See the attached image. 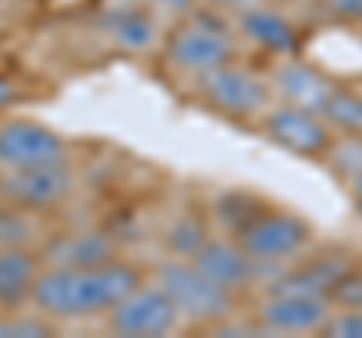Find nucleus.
I'll list each match as a JSON object with an SVG mask.
<instances>
[{
  "label": "nucleus",
  "instance_id": "5",
  "mask_svg": "<svg viewBox=\"0 0 362 338\" xmlns=\"http://www.w3.org/2000/svg\"><path fill=\"white\" fill-rule=\"evenodd\" d=\"M263 133L281 145L284 151H293L299 157H329L335 145V130L326 124L320 112L278 103L263 112Z\"/></svg>",
  "mask_w": 362,
  "mask_h": 338
},
{
  "label": "nucleus",
  "instance_id": "13",
  "mask_svg": "<svg viewBox=\"0 0 362 338\" xmlns=\"http://www.w3.org/2000/svg\"><path fill=\"white\" fill-rule=\"evenodd\" d=\"M335 82L326 73L305 61H287L278 66L275 78H272V91L281 97V103H293L311 112H323L326 100L332 97Z\"/></svg>",
  "mask_w": 362,
  "mask_h": 338
},
{
  "label": "nucleus",
  "instance_id": "19",
  "mask_svg": "<svg viewBox=\"0 0 362 338\" xmlns=\"http://www.w3.org/2000/svg\"><path fill=\"white\" fill-rule=\"evenodd\" d=\"M112 33L121 46L127 49H145L151 42V21L139 13H118L112 16Z\"/></svg>",
  "mask_w": 362,
  "mask_h": 338
},
{
  "label": "nucleus",
  "instance_id": "1",
  "mask_svg": "<svg viewBox=\"0 0 362 338\" xmlns=\"http://www.w3.org/2000/svg\"><path fill=\"white\" fill-rule=\"evenodd\" d=\"M139 284V269L121 260L94 266H42L30 302L49 320H82L109 314Z\"/></svg>",
  "mask_w": 362,
  "mask_h": 338
},
{
  "label": "nucleus",
  "instance_id": "14",
  "mask_svg": "<svg viewBox=\"0 0 362 338\" xmlns=\"http://www.w3.org/2000/svg\"><path fill=\"white\" fill-rule=\"evenodd\" d=\"M40 254L45 266H94V263L115 260V242L106 233L88 230V233L58 235Z\"/></svg>",
  "mask_w": 362,
  "mask_h": 338
},
{
  "label": "nucleus",
  "instance_id": "3",
  "mask_svg": "<svg viewBox=\"0 0 362 338\" xmlns=\"http://www.w3.org/2000/svg\"><path fill=\"white\" fill-rule=\"evenodd\" d=\"M199 94L226 118H259L272 106L269 82L233 61L199 73Z\"/></svg>",
  "mask_w": 362,
  "mask_h": 338
},
{
  "label": "nucleus",
  "instance_id": "21",
  "mask_svg": "<svg viewBox=\"0 0 362 338\" xmlns=\"http://www.w3.org/2000/svg\"><path fill=\"white\" fill-rule=\"evenodd\" d=\"M335 308H356L362 311V269H350V272L338 281L329 293Z\"/></svg>",
  "mask_w": 362,
  "mask_h": 338
},
{
  "label": "nucleus",
  "instance_id": "25",
  "mask_svg": "<svg viewBox=\"0 0 362 338\" xmlns=\"http://www.w3.org/2000/svg\"><path fill=\"white\" fill-rule=\"evenodd\" d=\"M157 6H163V9H173V13H187L190 6L197 4V0H154Z\"/></svg>",
  "mask_w": 362,
  "mask_h": 338
},
{
  "label": "nucleus",
  "instance_id": "22",
  "mask_svg": "<svg viewBox=\"0 0 362 338\" xmlns=\"http://www.w3.org/2000/svg\"><path fill=\"white\" fill-rule=\"evenodd\" d=\"M323 335L332 338H362V311L356 308H335L323 326Z\"/></svg>",
  "mask_w": 362,
  "mask_h": 338
},
{
  "label": "nucleus",
  "instance_id": "20",
  "mask_svg": "<svg viewBox=\"0 0 362 338\" xmlns=\"http://www.w3.org/2000/svg\"><path fill=\"white\" fill-rule=\"evenodd\" d=\"M54 332V320L49 317H18V314L13 311V317L0 320V338L4 335H18V338H42V335H52Z\"/></svg>",
  "mask_w": 362,
  "mask_h": 338
},
{
  "label": "nucleus",
  "instance_id": "9",
  "mask_svg": "<svg viewBox=\"0 0 362 338\" xmlns=\"http://www.w3.org/2000/svg\"><path fill=\"white\" fill-rule=\"evenodd\" d=\"M332 311L335 305L329 296H314V293H266V299L257 308V323L263 332L311 335V332H323Z\"/></svg>",
  "mask_w": 362,
  "mask_h": 338
},
{
  "label": "nucleus",
  "instance_id": "8",
  "mask_svg": "<svg viewBox=\"0 0 362 338\" xmlns=\"http://www.w3.org/2000/svg\"><path fill=\"white\" fill-rule=\"evenodd\" d=\"M66 161V142L61 133L40 121L13 118L0 124V169H28Z\"/></svg>",
  "mask_w": 362,
  "mask_h": 338
},
{
  "label": "nucleus",
  "instance_id": "24",
  "mask_svg": "<svg viewBox=\"0 0 362 338\" xmlns=\"http://www.w3.org/2000/svg\"><path fill=\"white\" fill-rule=\"evenodd\" d=\"M16 97H18L16 85L9 82V78H4V76H0V112H6L9 106H13V103H16Z\"/></svg>",
  "mask_w": 362,
  "mask_h": 338
},
{
  "label": "nucleus",
  "instance_id": "7",
  "mask_svg": "<svg viewBox=\"0 0 362 338\" xmlns=\"http://www.w3.org/2000/svg\"><path fill=\"white\" fill-rule=\"evenodd\" d=\"M181 323L173 299L157 284H139L109 311V330L127 338H160Z\"/></svg>",
  "mask_w": 362,
  "mask_h": 338
},
{
  "label": "nucleus",
  "instance_id": "15",
  "mask_svg": "<svg viewBox=\"0 0 362 338\" xmlns=\"http://www.w3.org/2000/svg\"><path fill=\"white\" fill-rule=\"evenodd\" d=\"M350 260L329 257V260H314L299 269H290L287 275L272 281L266 293H314V296H329L332 287L350 272Z\"/></svg>",
  "mask_w": 362,
  "mask_h": 338
},
{
  "label": "nucleus",
  "instance_id": "26",
  "mask_svg": "<svg viewBox=\"0 0 362 338\" xmlns=\"http://www.w3.org/2000/svg\"><path fill=\"white\" fill-rule=\"evenodd\" d=\"M218 6H230V9H247V6H257L259 0H211Z\"/></svg>",
  "mask_w": 362,
  "mask_h": 338
},
{
  "label": "nucleus",
  "instance_id": "23",
  "mask_svg": "<svg viewBox=\"0 0 362 338\" xmlns=\"http://www.w3.org/2000/svg\"><path fill=\"white\" fill-rule=\"evenodd\" d=\"M350 199H354V209L362 221V169H356V173L350 175Z\"/></svg>",
  "mask_w": 362,
  "mask_h": 338
},
{
  "label": "nucleus",
  "instance_id": "12",
  "mask_svg": "<svg viewBox=\"0 0 362 338\" xmlns=\"http://www.w3.org/2000/svg\"><path fill=\"white\" fill-rule=\"evenodd\" d=\"M42 254L25 245H0V308L18 311L30 302L42 272Z\"/></svg>",
  "mask_w": 362,
  "mask_h": 338
},
{
  "label": "nucleus",
  "instance_id": "10",
  "mask_svg": "<svg viewBox=\"0 0 362 338\" xmlns=\"http://www.w3.org/2000/svg\"><path fill=\"white\" fill-rule=\"evenodd\" d=\"M166 58L185 73H206L221 64H230L235 46L230 33H223L214 25H178L166 37Z\"/></svg>",
  "mask_w": 362,
  "mask_h": 338
},
{
  "label": "nucleus",
  "instance_id": "17",
  "mask_svg": "<svg viewBox=\"0 0 362 338\" xmlns=\"http://www.w3.org/2000/svg\"><path fill=\"white\" fill-rule=\"evenodd\" d=\"M320 115L335 133H344L347 139H362V91L335 88Z\"/></svg>",
  "mask_w": 362,
  "mask_h": 338
},
{
  "label": "nucleus",
  "instance_id": "18",
  "mask_svg": "<svg viewBox=\"0 0 362 338\" xmlns=\"http://www.w3.org/2000/svg\"><path fill=\"white\" fill-rule=\"evenodd\" d=\"M206 239H209L206 223L194 215H181L166 233V247L173 251V257H185L187 260V257H194V251Z\"/></svg>",
  "mask_w": 362,
  "mask_h": 338
},
{
  "label": "nucleus",
  "instance_id": "2",
  "mask_svg": "<svg viewBox=\"0 0 362 338\" xmlns=\"http://www.w3.org/2000/svg\"><path fill=\"white\" fill-rule=\"evenodd\" d=\"M157 287L173 299L178 317L187 323L211 330L214 323L233 317V293L209 281L185 257H175L157 269Z\"/></svg>",
  "mask_w": 362,
  "mask_h": 338
},
{
  "label": "nucleus",
  "instance_id": "6",
  "mask_svg": "<svg viewBox=\"0 0 362 338\" xmlns=\"http://www.w3.org/2000/svg\"><path fill=\"white\" fill-rule=\"evenodd\" d=\"M311 242V227L287 211H269V215L251 218L239 233V245L254 257L259 266L284 263L302 254Z\"/></svg>",
  "mask_w": 362,
  "mask_h": 338
},
{
  "label": "nucleus",
  "instance_id": "16",
  "mask_svg": "<svg viewBox=\"0 0 362 338\" xmlns=\"http://www.w3.org/2000/svg\"><path fill=\"white\" fill-rule=\"evenodd\" d=\"M239 28L247 40H254L257 46H263L269 52L287 54V52L296 49V30H293L290 21L284 16L272 13V9H263L259 4L242 9Z\"/></svg>",
  "mask_w": 362,
  "mask_h": 338
},
{
  "label": "nucleus",
  "instance_id": "4",
  "mask_svg": "<svg viewBox=\"0 0 362 338\" xmlns=\"http://www.w3.org/2000/svg\"><path fill=\"white\" fill-rule=\"evenodd\" d=\"M76 187L73 169L64 163L0 169V197L16 211H49L70 199Z\"/></svg>",
  "mask_w": 362,
  "mask_h": 338
},
{
  "label": "nucleus",
  "instance_id": "11",
  "mask_svg": "<svg viewBox=\"0 0 362 338\" xmlns=\"http://www.w3.org/2000/svg\"><path fill=\"white\" fill-rule=\"evenodd\" d=\"M202 275L209 281H214L218 287L230 290V293H239L245 290L251 281L257 278V260L239 245V239L230 242V239H206L202 242L194 257H187Z\"/></svg>",
  "mask_w": 362,
  "mask_h": 338
}]
</instances>
